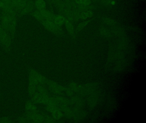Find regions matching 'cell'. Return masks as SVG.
Listing matches in <instances>:
<instances>
[{"instance_id":"cell-1","label":"cell","mask_w":146,"mask_h":123,"mask_svg":"<svg viewBox=\"0 0 146 123\" xmlns=\"http://www.w3.org/2000/svg\"><path fill=\"white\" fill-rule=\"evenodd\" d=\"M12 40L9 32L0 24V43L6 51L10 50Z\"/></svg>"},{"instance_id":"cell-2","label":"cell","mask_w":146,"mask_h":123,"mask_svg":"<svg viewBox=\"0 0 146 123\" xmlns=\"http://www.w3.org/2000/svg\"><path fill=\"white\" fill-rule=\"evenodd\" d=\"M48 79L38 72L34 70H31L29 72V83L37 85H45Z\"/></svg>"},{"instance_id":"cell-3","label":"cell","mask_w":146,"mask_h":123,"mask_svg":"<svg viewBox=\"0 0 146 123\" xmlns=\"http://www.w3.org/2000/svg\"><path fill=\"white\" fill-rule=\"evenodd\" d=\"M40 23L47 30L55 35L58 36L62 34L63 32L61 27L55 24L53 21L44 19Z\"/></svg>"},{"instance_id":"cell-4","label":"cell","mask_w":146,"mask_h":123,"mask_svg":"<svg viewBox=\"0 0 146 123\" xmlns=\"http://www.w3.org/2000/svg\"><path fill=\"white\" fill-rule=\"evenodd\" d=\"M46 84L47 85L49 90L54 94H57V95L61 94L63 91H65V88L58 84L52 80L48 79Z\"/></svg>"},{"instance_id":"cell-5","label":"cell","mask_w":146,"mask_h":123,"mask_svg":"<svg viewBox=\"0 0 146 123\" xmlns=\"http://www.w3.org/2000/svg\"><path fill=\"white\" fill-rule=\"evenodd\" d=\"M29 122L33 123H42L44 122V115L41 114L38 112H26L25 115Z\"/></svg>"},{"instance_id":"cell-6","label":"cell","mask_w":146,"mask_h":123,"mask_svg":"<svg viewBox=\"0 0 146 123\" xmlns=\"http://www.w3.org/2000/svg\"><path fill=\"white\" fill-rule=\"evenodd\" d=\"M35 9L34 1L29 0L26 6L19 11L17 17H21L26 15L30 14Z\"/></svg>"},{"instance_id":"cell-7","label":"cell","mask_w":146,"mask_h":123,"mask_svg":"<svg viewBox=\"0 0 146 123\" xmlns=\"http://www.w3.org/2000/svg\"><path fill=\"white\" fill-rule=\"evenodd\" d=\"M13 15H11L5 12H1V15L0 17V24L8 32L9 26L11 23V20Z\"/></svg>"},{"instance_id":"cell-8","label":"cell","mask_w":146,"mask_h":123,"mask_svg":"<svg viewBox=\"0 0 146 123\" xmlns=\"http://www.w3.org/2000/svg\"><path fill=\"white\" fill-rule=\"evenodd\" d=\"M46 109L51 113L53 118L55 120H59L63 116L61 110L56 105H46Z\"/></svg>"},{"instance_id":"cell-9","label":"cell","mask_w":146,"mask_h":123,"mask_svg":"<svg viewBox=\"0 0 146 123\" xmlns=\"http://www.w3.org/2000/svg\"><path fill=\"white\" fill-rule=\"evenodd\" d=\"M17 15H13L11 20V23L9 26L8 32L12 39L14 38L17 28Z\"/></svg>"},{"instance_id":"cell-10","label":"cell","mask_w":146,"mask_h":123,"mask_svg":"<svg viewBox=\"0 0 146 123\" xmlns=\"http://www.w3.org/2000/svg\"><path fill=\"white\" fill-rule=\"evenodd\" d=\"M39 11L41 14L44 19L54 21L55 15L52 12L46 9H42Z\"/></svg>"},{"instance_id":"cell-11","label":"cell","mask_w":146,"mask_h":123,"mask_svg":"<svg viewBox=\"0 0 146 123\" xmlns=\"http://www.w3.org/2000/svg\"><path fill=\"white\" fill-rule=\"evenodd\" d=\"M25 110L26 112H37V107L35 103L32 101H28L25 105Z\"/></svg>"},{"instance_id":"cell-12","label":"cell","mask_w":146,"mask_h":123,"mask_svg":"<svg viewBox=\"0 0 146 123\" xmlns=\"http://www.w3.org/2000/svg\"><path fill=\"white\" fill-rule=\"evenodd\" d=\"M36 9L38 10L46 9V3L44 0H35L34 1Z\"/></svg>"},{"instance_id":"cell-13","label":"cell","mask_w":146,"mask_h":123,"mask_svg":"<svg viewBox=\"0 0 146 123\" xmlns=\"http://www.w3.org/2000/svg\"><path fill=\"white\" fill-rule=\"evenodd\" d=\"M64 24H65L66 28L69 34L72 36H74L75 30H74V26L71 21L67 19H65Z\"/></svg>"},{"instance_id":"cell-14","label":"cell","mask_w":146,"mask_h":123,"mask_svg":"<svg viewBox=\"0 0 146 123\" xmlns=\"http://www.w3.org/2000/svg\"><path fill=\"white\" fill-rule=\"evenodd\" d=\"M65 18L62 15H55L54 22L58 26L61 27L65 23Z\"/></svg>"},{"instance_id":"cell-15","label":"cell","mask_w":146,"mask_h":123,"mask_svg":"<svg viewBox=\"0 0 146 123\" xmlns=\"http://www.w3.org/2000/svg\"><path fill=\"white\" fill-rule=\"evenodd\" d=\"M94 13L91 10L82 12L79 14V20L86 19L88 18H91L93 16Z\"/></svg>"},{"instance_id":"cell-16","label":"cell","mask_w":146,"mask_h":123,"mask_svg":"<svg viewBox=\"0 0 146 123\" xmlns=\"http://www.w3.org/2000/svg\"><path fill=\"white\" fill-rule=\"evenodd\" d=\"M31 15L35 18V19L38 20L39 22H40L44 20L43 17L42 15L40 13L39 10L35 9L30 14Z\"/></svg>"},{"instance_id":"cell-17","label":"cell","mask_w":146,"mask_h":123,"mask_svg":"<svg viewBox=\"0 0 146 123\" xmlns=\"http://www.w3.org/2000/svg\"><path fill=\"white\" fill-rule=\"evenodd\" d=\"M36 85L34 84L29 83V87H28V92L31 96L33 95L36 92Z\"/></svg>"},{"instance_id":"cell-18","label":"cell","mask_w":146,"mask_h":123,"mask_svg":"<svg viewBox=\"0 0 146 123\" xmlns=\"http://www.w3.org/2000/svg\"><path fill=\"white\" fill-rule=\"evenodd\" d=\"M90 21V20H86V21H83V22L80 23L77 27V31H80L83 30L88 25V24Z\"/></svg>"},{"instance_id":"cell-19","label":"cell","mask_w":146,"mask_h":123,"mask_svg":"<svg viewBox=\"0 0 146 123\" xmlns=\"http://www.w3.org/2000/svg\"><path fill=\"white\" fill-rule=\"evenodd\" d=\"M79 6H88L91 3V0H76Z\"/></svg>"},{"instance_id":"cell-20","label":"cell","mask_w":146,"mask_h":123,"mask_svg":"<svg viewBox=\"0 0 146 123\" xmlns=\"http://www.w3.org/2000/svg\"><path fill=\"white\" fill-rule=\"evenodd\" d=\"M101 3L106 6H110L114 4L113 0H100Z\"/></svg>"},{"instance_id":"cell-21","label":"cell","mask_w":146,"mask_h":123,"mask_svg":"<svg viewBox=\"0 0 146 123\" xmlns=\"http://www.w3.org/2000/svg\"><path fill=\"white\" fill-rule=\"evenodd\" d=\"M55 120L53 117L48 115H44V122L47 123H52L54 122Z\"/></svg>"},{"instance_id":"cell-22","label":"cell","mask_w":146,"mask_h":123,"mask_svg":"<svg viewBox=\"0 0 146 123\" xmlns=\"http://www.w3.org/2000/svg\"><path fill=\"white\" fill-rule=\"evenodd\" d=\"M104 21L108 24H113L116 22L115 20L113 19H110V18H106L104 20Z\"/></svg>"},{"instance_id":"cell-23","label":"cell","mask_w":146,"mask_h":123,"mask_svg":"<svg viewBox=\"0 0 146 123\" xmlns=\"http://www.w3.org/2000/svg\"><path fill=\"white\" fill-rule=\"evenodd\" d=\"M11 122V120L7 117L0 118V123H8Z\"/></svg>"},{"instance_id":"cell-24","label":"cell","mask_w":146,"mask_h":123,"mask_svg":"<svg viewBox=\"0 0 146 123\" xmlns=\"http://www.w3.org/2000/svg\"><path fill=\"white\" fill-rule=\"evenodd\" d=\"M65 91L67 94V95L69 96H72L74 94V93H73L74 91L69 87V88H66Z\"/></svg>"},{"instance_id":"cell-25","label":"cell","mask_w":146,"mask_h":123,"mask_svg":"<svg viewBox=\"0 0 146 123\" xmlns=\"http://www.w3.org/2000/svg\"><path fill=\"white\" fill-rule=\"evenodd\" d=\"M19 122L21 123H26V122H29L26 116H23V117H21L19 118Z\"/></svg>"},{"instance_id":"cell-26","label":"cell","mask_w":146,"mask_h":123,"mask_svg":"<svg viewBox=\"0 0 146 123\" xmlns=\"http://www.w3.org/2000/svg\"><path fill=\"white\" fill-rule=\"evenodd\" d=\"M46 2L49 4H54L58 3L61 0H46Z\"/></svg>"},{"instance_id":"cell-27","label":"cell","mask_w":146,"mask_h":123,"mask_svg":"<svg viewBox=\"0 0 146 123\" xmlns=\"http://www.w3.org/2000/svg\"><path fill=\"white\" fill-rule=\"evenodd\" d=\"M101 32L102 35H104L105 36H108V32L105 28H102L101 30Z\"/></svg>"},{"instance_id":"cell-28","label":"cell","mask_w":146,"mask_h":123,"mask_svg":"<svg viewBox=\"0 0 146 123\" xmlns=\"http://www.w3.org/2000/svg\"><path fill=\"white\" fill-rule=\"evenodd\" d=\"M1 11L0 10V17H1Z\"/></svg>"}]
</instances>
